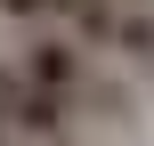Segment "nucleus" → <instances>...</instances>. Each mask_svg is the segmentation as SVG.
I'll return each mask as SVG.
<instances>
[{
    "label": "nucleus",
    "mask_w": 154,
    "mask_h": 146,
    "mask_svg": "<svg viewBox=\"0 0 154 146\" xmlns=\"http://www.w3.org/2000/svg\"><path fill=\"white\" fill-rule=\"evenodd\" d=\"M81 0H0V16L8 24H24V33H41V24H65Z\"/></svg>",
    "instance_id": "f257e3e1"
}]
</instances>
